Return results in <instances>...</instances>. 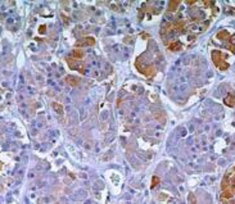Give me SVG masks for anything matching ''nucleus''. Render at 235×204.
Masks as SVG:
<instances>
[{"label":"nucleus","mask_w":235,"mask_h":204,"mask_svg":"<svg viewBox=\"0 0 235 204\" xmlns=\"http://www.w3.org/2000/svg\"><path fill=\"white\" fill-rule=\"evenodd\" d=\"M168 49L172 50V52H177V50L181 49V44L179 41H173V42H171V44L168 45Z\"/></svg>","instance_id":"7ed1b4c3"},{"label":"nucleus","mask_w":235,"mask_h":204,"mask_svg":"<svg viewBox=\"0 0 235 204\" xmlns=\"http://www.w3.org/2000/svg\"><path fill=\"white\" fill-rule=\"evenodd\" d=\"M225 104L230 107H235V98L234 96H229V98L225 99Z\"/></svg>","instance_id":"39448f33"},{"label":"nucleus","mask_w":235,"mask_h":204,"mask_svg":"<svg viewBox=\"0 0 235 204\" xmlns=\"http://www.w3.org/2000/svg\"><path fill=\"white\" fill-rule=\"evenodd\" d=\"M167 198V195H165V193H162V195H159V200H165Z\"/></svg>","instance_id":"f8f14e48"},{"label":"nucleus","mask_w":235,"mask_h":204,"mask_svg":"<svg viewBox=\"0 0 235 204\" xmlns=\"http://www.w3.org/2000/svg\"><path fill=\"white\" fill-rule=\"evenodd\" d=\"M231 195H232V194L230 193V191H225V193L222 194V196H224V198H227V199L231 198Z\"/></svg>","instance_id":"9b49d317"},{"label":"nucleus","mask_w":235,"mask_h":204,"mask_svg":"<svg viewBox=\"0 0 235 204\" xmlns=\"http://www.w3.org/2000/svg\"><path fill=\"white\" fill-rule=\"evenodd\" d=\"M179 4H180V1H176V0L170 1V3H168V11H170V12H175L176 8L179 7Z\"/></svg>","instance_id":"20e7f679"},{"label":"nucleus","mask_w":235,"mask_h":204,"mask_svg":"<svg viewBox=\"0 0 235 204\" xmlns=\"http://www.w3.org/2000/svg\"><path fill=\"white\" fill-rule=\"evenodd\" d=\"M229 36V34H227L226 31H222V32H218V35H217V37H220V39H224V37Z\"/></svg>","instance_id":"1a4fd4ad"},{"label":"nucleus","mask_w":235,"mask_h":204,"mask_svg":"<svg viewBox=\"0 0 235 204\" xmlns=\"http://www.w3.org/2000/svg\"><path fill=\"white\" fill-rule=\"evenodd\" d=\"M66 82H67L68 85H71V86H77L78 85V80L76 77H73V76H67V77H66Z\"/></svg>","instance_id":"f03ea898"},{"label":"nucleus","mask_w":235,"mask_h":204,"mask_svg":"<svg viewBox=\"0 0 235 204\" xmlns=\"http://www.w3.org/2000/svg\"><path fill=\"white\" fill-rule=\"evenodd\" d=\"M53 108H54L55 111H57V113H58V114H62V113H63V107L60 105V104L54 103V104H53Z\"/></svg>","instance_id":"0eeeda50"},{"label":"nucleus","mask_w":235,"mask_h":204,"mask_svg":"<svg viewBox=\"0 0 235 204\" xmlns=\"http://www.w3.org/2000/svg\"><path fill=\"white\" fill-rule=\"evenodd\" d=\"M158 183H159V177H157V176H153V178H152V187H155Z\"/></svg>","instance_id":"6e6552de"},{"label":"nucleus","mask_w":235,"mask_h":204,"mask_svg":"<svg viewBox=\"0 0 235 204\" xmlns=\"http://www.w3.org/2000/svg\"><path fill=\"white\" fill-rule=\"evenodd\" d=\"M95 44V40L94 37H84V39L78 40L76 42V46H91V45Z\"/></svg>","instance_id":"f257e3e1"},{"label":"nucleus","mask_w":235,"mask_h":204,"mask_svg":"<svg viewBox=\"0 0 235 204\" xmlns=\"http://www.w3.org/2000/svg\"><path fill=\"white\" fill-rule=\"evenodd\" d=\"M40 32H41V34H44V32H45V26H41V27H40Z\"/></svg>","instance_id":"ddd939ff"},{"label":"nucleus","mask_w":235,"mask_h":204,"mask_svg":"<svg viewBox=\"0 0 235 204\" xmlns=\"http://www.w3.org/2000/svg\"><path fill=\"white\" fill-rule=\"evenodd\" d=\"M191 200V204H196V201H195V196L193 195V194H190L189 195V201Z\"/></svg>","instance_id":"9d476101"},{"label":"nucleus","mask_w":235,"mask_h":204,"mask_svg":"<svg viewBox=\"0 0 235 204\" xmlns=\"http://www.w3.org/2000/svg\"><path fill=\"white\" fill-rule=\"evenodd\" d=\"M72 55H73V58L75 59H81V58L84 57V53L81 52V50H73V53H72Z\"/></svg>","instance_id":"423d86ee"}]
</instances>
